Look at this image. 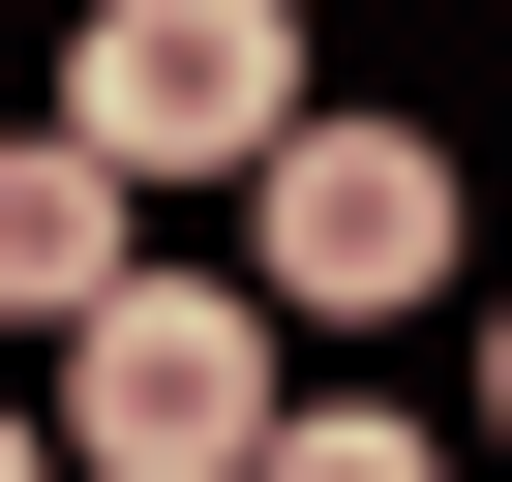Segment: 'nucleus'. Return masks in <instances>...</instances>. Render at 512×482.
Wrapping results in <instances>:
<instances>
[{"mask_svg": "<svg viewBox=\"0 0 512 482\" xmlns=\"http://www.w3.org/2000/svg\"><path fill=\"white\" fill-rule=\"evenodd\" d=\"M61 452L91 482H241L272 452V272H121L61 332Z\"/></svg>", "mask_w": 512, "mask_h": 482, "instance_id": "f257e3e1", "label": "nucleus"}, {"mask_svg": "<svg viewBox=\"0 0 512 482\" xmlns=\"http://www.w3.org/2000/svg\"><path fill=\"white\" fill-rule=\"evenodd\" d=\"M241 241H272V302H302V332H392V302H452V151L302 91L272 151H241Z\"/></svg>", "mask_w": 512, "mask_h": 482, "instance_id": "f03ea898", "label": "nucleus"}, {"mask_svg": "<svg viewBox=\"0 0 512 482\" xmlns=\"http://www.w3.org/2000/svg\"><path fill=\"white\" fill-rule=\"evenodd\" d=\"M61 121L121 151V181H241L302 121V31L272 0H91V61H61Z\"/></svg>", "mask_w": 512, "mask_h": 482, "instance_id": "7ed1b4c3", "label": "nucleus"}, {"mask_svg": "<svg viewBox=\"0 0 512 482\" xmlns=\"http://www.w3.org/2000/svg\"><path fill=\"white\" fill-rule=\"evenodd\" d=\"M91 302H121V151L0 121V332H91Z\"/></svg>", "mask_w": 512, "mask_h": 482, "instance_id": "20e7f679", "label": "nucleus"}, {"mask_svg": "<svg viewBox=\"0 0 512 482\" xmlns=\"http://www.w3.org/2000/svg\"><path fill=\"white\" fill-rule=\"evenodd\" d=\"M241 482H452V422H392V392H272Z\"/></svg>", "mask_w": 512, "mask_h": 482, "instance_id": "39448f33", "label": "nucleus"}, {"mask_svg": "<svg viewBox=\"0 0 512 482\" xmlns=\"http://www.w3.org/2000/svg\"><path fill=\"white\" fill-rule=\"evenodd\" d=\"M0 482H31V392H0Z\"/></svg>", "mask_w": 512, "mask_h": 482, "instance_id": "423d86ee", "label": "nucleus"}, {"mask_svg": "<svg viewBox=\"0 0 512 482\" xmlns=\"http://www.w3.org/2000/svg\"><path fill=\"white\" fill-rule=\"evenodd\" d=\"M482 422H512V362H482Z\"/></svg>", "mask_w": 512, "mask_h": 482, "instance_id": "0eeeda50", "label": "nucleus"}]
</instances>
